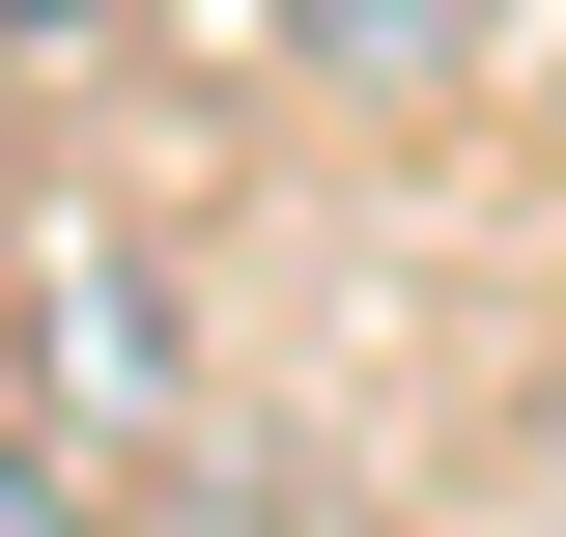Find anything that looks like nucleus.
I'll return each mask as SVG.
<instances>
[{
  "instance_id": "nucleus-1",
  "label": "nucleus",
  "mask_w": 566,
  "mask_h": 537,
  "mask_svg": "<svg viewBox=\"0 0 566 537\" xmlns=\"http://www.w3.org/2000/svg\"><path fill=\"white\" fill-rule=\"evenodd\" d=\"M283 29H312V57H340V85H453V57H482V29H510V0H283Z\"/></svg>"
},
{
  "instance_id": "nucleus-2",
  "label": "nucleus",
  "mask_w": 566,
  "mask_h": 537,
  "mask_svg": "<svg viewBox=\"0 0 566 537\" xmlns=\"http://www.w3.org/2000/svg\"><path fill=\"white\" fill-rule=\"evenodd\" d=\"M85 29H114V0H0V57H85Z\"/></svg>"
},
{
  "instance_id": "nucleus-3",
  "label": "nucleus",
  "mask_w": 566,
  "mask_h": 537,
  "mask_svg": "<svg viewBox=\"0 0 566 537\" xmlns=\"http://www.w3.org/2000/svg\"><path fill=\"white\" fill-rule=\"evenodd\" d=\"M0 537H85V509H57V481H29V453H0Z\"/></svg>"
}]
</instances>
